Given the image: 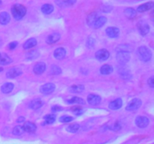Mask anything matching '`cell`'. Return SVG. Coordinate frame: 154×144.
Returning <instances> with one entry per match:
<instances>
[{"instance_id":"38","label":"cell","mask_w":154,"mask_h":144,"mask_svg":"<svg viewBox=\"0 0 154 144\" xmlns=\"http://www.w3.org/2000/svg\"><path fill=\"white\" fill-rule=\"evenodd\" d=\"M95 45V40L92 38H89L87 40V46L89 48H92Z\"/></svg>"},{"instance_id":"18","label":"cell","mask_w":154,"mask_h":144,"mask_svg":"<svg viewBox=\"0 0 154 144\" xmlns=\"http://www.w3.org/2000/svg\"><path fill=\"white\" fill-rule=\"evenodd\" d=\"M122 105H123V100H122V99L117 98L110 103L109 108L111 110H118L121 107Z\"/></svg>"},{"instance_id":"20","label":"cell","mask_w":154,"mask_h":144,"mask_svg":"<svg viewBox=\"0 0 154 144\" xmlns=\"http://www.w3.org/2000/svg\"><path fill=\"white\" fill-rule=\"evenodd\" d=\"M10 21V15L7 12H1L0 13V24L2 25H6Z\"/></svg>"},{"instance_id":"31","label":"cell","mask_w":154,"mask_h":144,"mask_svg":"<svg viewBox=\"0 0 154 144\" xmlns=\"http://www.w3.org/2000/svg\"><path fill=\"white\" fill-rule=\"evenodd\" d=\"M67 101L69 104H85V101H84V99L78 97H73L72 98L68 100Z\"/></svg>"},{"instance_id":"27","label":"cell","mask_w":154,"mask_h":144,"mask_svg":"<svg viewBox=\"0 0 154 144\" xmlns=\"http://www.w3.org/2000/svg\"><path fill=\"white\" fill-rule=\"evenodd\" d=\"M76 2V0H57L56 3L60 6H70Z\"/></svg>"},{"instance_id":"28","label":"cell","mask_w":154,"mask_h":144,"mask_svg":"<svg viewBox=\"0 0 154 144\" xmlns=\"http://www.w3.org/2000/svg\"><path fill=\"white\" fill-rule=\"evenodd\" d=\"M11 62V58L7 54H1V56H0V64L4 65V64H8Z\"/></svg>"},{"instance_id":"26","label":"cell","mask_w":154,"mask_h":144,"mask_svg":"<svg viewBox=\"0 0 154 144\" xmlns=\"http://www.w3.org/2000/svg\"><path fill=\"white\" fill-rule=\"evenodd\" d=\"M54 10V6L50 4H45L42 7V11L45 14H50Z\"/></svg>"},{"instance_id":"23","label":"cell","mask_w":154,"mask_h":144,"mask_svg":"<svg viewBox=\"0 0 154 144\" xmlns=\"http://www.w3.org/2000/svg\"><path fill=\"white\" fill-rule=\"evenodd\" d=\"M37 44V40L35 38H30L28 40L25 42V44H23V48L25 50L30 49V48L33 47L35 45Z\"/></svg>"},{"instance_id":"9","label":"cell","mask_w":154,"mask_h":144,"mask_svg":"<svg viewBox=\"0 0 154 144\" xmlns=\"http://www.w3.org/2000/svg\"><path fill=\"white\" fill-rule=\"evenodd\" d=\"M87 101L90 104L93 105V106H96V105H98L101 102V97L98 94H91L87 97Z\"/></svg>"},{"instance_id":"30","label":"cell","mask_w":154,"mask_h":144,"mask_svg":"<svg viewBox=\"0 0 154 144\" xmlns=\"http://www.w3.org/2000/svg\"><path fill=\"white\" fill-rule=\"evenodd\" d=\"M80 128V125L76 123H74V124H71L69 125H68V127L66 128V130L67 131L71 132V133H75V132L78 131Z\"/></svg>"},{"instance_id":"25","label":"cell","mask_w":154,"mask_h":144,"mask_svg":"<svg viewBox=\"0 0 154 144\" xmlns=\"http://www.w3.org/2000/svg\"><path fill=\"white\" fill-rule=\"evenodd\" d=\"M84 86L83 85H74L69 88V92L72 93H80L84 91Z\"/></svg>"},{"instance_id":"7","label":"cell","mask_w":154,"mask_h":144,"mask_svg":"<svg viewBox=\"0 0 154 144\" xmlns=\"http://www.w3.org/2000/svg\"><path fill=\"white\" fill-rule=\"evenodd\" d=\"M149 122H150L149 118L146 116H138L135 119V124L140 128H146L149 124Z\"/></svg>"},{"instance_id":"35","label":"cell","mask_w":154,"mask_h":144,"mask_svg":"<svg viewBox=\"0 0 154 144\" xmlns=\"http://www.w3.org/2000/svg\"><path fill=\"white\" fill-rule=\"evenodd\" d=\"M51 72L53 74H61L62 70L58 66L53 65L51 68Z\"/></svg>"},{"instance_id":"34","label":"cell","mask_w":154,"mask_h":144,"mask_svg":"<svg viewBox=\"0 0 154 144\" xmlns=\"http://www.w3.org/2000/svg\"><path fill=\"white\" fill-rule=\"evenodd\" d=\"M98 16H98V14L96 13H93L89 15L88 17H87V22H88L89 25L92 26L93 23L94 22L95 20H96Z\"/></svg>"},{"instance_id":"8","label":"cell","mask_w":154,"mask_h":144,"mask_svg":"<svg viewBox=\"0 0 154 144\" xmlns=\"http://www.w3.org/2000/svg\"><path fill=\"white\" fill-rule=\"evenodd\" d=\"M110 53L107 50L102 49L100 50L97 51L96 52V57L97 59L101 60V61H105V60L108 59V57H109Z\"/></svg>"},{"instance_id":"4","label":"cell","mask_w":154,"mask_h":144,"mask_svg":"<svg viewBox=\"0 0 154 144\" xmlns=\"http://www.w3.org/2000/svg\"><path fill=\"white\" fill-rule=\"evenodd\" d=\"M137 27H138V31L142 35H146L150 31V26L148 23L144 20H140L137 24Z\"/></svg>"},{"instance_id":"13","label":"cell","mask_w":154,"mask_h":144,"mask_svg":"<svg viewBox=\"0 0 154 144\" xmlns=\"http://www.w3.org/2000/svg\"><path fill=\"white\" fill-rule=\"evenodd\" d=\"M46 69V64L44 62H38L33 68V71L35 74H42Z\"/></svg>"},{"instance_id":"32","label":"cell","mask_w":154,"mask_h":144,"mask_svg":"<svg viewBox=\"0 0 154 144\" xmlns=\"http://www.w3.org/2000/svg\"><path fill=\"white\" fill-rule=\"evenodd\" d=\"M44 118H45L46 124H52L55 122L56 116L54 115V114H49V115L45 116Z\"/></svg>"},{"instance_id":"33","label":"cell","mask_w":154,"mask_h":144,"mask_svg":"<svg viewBox=\"0 0 154 144\" xmlns=\"http://www.w3.org/2000/svg\"><path fill=\"white\" fill-rule=\"evenodd\" d=\"M24 131H25V130H24L23 127L21 125L16 126V127L14 128V129H13V134L14 135H17V136L21 135Z\"/></svg>"},{"instance_id":"22","label":"cell","mask_w":154,"mask_h":144,"mask_svg":"<svg viewBox=\"0 0 154 144\" xmlns=\"http://www.w3.org/2000/svg\"><path fill=\"white\" fill-rule=\"evenodd\" d=\"M124 14L127 18H129V19H133L136 16V10L135 9L132 8H128L125 9Z\"/></svg>"},{"instance_id":"3","label":"cell","mask_w":154,"mask_h":144,"mask_svg":"<svg viewBox=\"0 0 154 144\" xmlns=\"http://www.w3.org/2000/svg\"><path fill=\"white\" fill-rule=\"evenodd\" d=\"M130 59V54L129 52L120 51L117 54V60L120 64H125Z\"/></svg>"},{"instance_id":"12","label":"cell","mask_w":154,"mask_h":144,"mask_svg":"<svg viewBox=\"0 0 154 144\" xmlns=\"http://www.w3.org/2000/svg\"><path fill=\"white\" fill-rule=\"evenodd\" d=\"M22 70L19 68H11L9 70H8L7 74H6V76L8 78H11V79H13L15 78L16 76H20V74H22Z\"/></svg>"},{"instance_id":"17","label":"cell","mask_w":154,"mask_h":144,"mask_svg":"<svg viewBox=\"0 0 154 144\" xmlns=\"http://www.w3.org/2000/svg\"><path fill=\"white\" fill-rule=\"evenodd\" d=\"M153 7V2H149L144 3V4L140 5L139 7L138 8V9H137V11L142 13V12H145V11H147V10H150Z\"/></svg>"},{"instance_id":"37","label":"cell","mask_w":154,"mask_h":144,"mask_svg":"<svg viewBox=\"0 0 154 144\" xmlns=\"http://www.w3.org/2000/svg\"><path fill=\"white\" fill-rule=\"evenodd\" d=\"M61 122H70L71 121L73 120V118L72 116H64L60 117V118Z\"/></svg>"},{"instance_id":"24","label":"cell","mask_w":154,"mask_h":144,"mask_svg":"<svg viewBox=\"0 0 154 144\" xmlns=\"http://www.w3.org/2000/svg\"><path fill=\"white\" fill-rule=\"evenodd\" d=\"M100 72L104 75L110 74L113 72V68L109 64H104L100 68Z\"/></svg>"},{"instance_id":"44","label":"cell","mask_w":154,"mask_h":144,"mask_svg":"<svg viewBox=\"0 0 154 144\" xmlns=\"http://www.w3.org/2000/svg\"><path fill=\"white\" fill-rule=\"evenodd\" d=\"M2 70H3V68H0V72H1Z\"/></svg>"},{"instance_id":"42","label":"cell","mask_w":154,"mask_h":144,"mask_svg":"<svg viewBox=\"0 0 154 144\" xmlns=\"http://www.w3.org/2000/svg\"><path fill=\"white\" fill-rule=\"evenodd\" d=\"M51 110H52V111H54V112H57V111L61 110L62 107L60 106H54L51 108Z\"/></svg>"},{"instance_id":"2","label":"cell","mask_w":154,"mask_h":144,"mask_svg":"<svg viewBox=\"0 0 154 144\" xmlns=\"http://www.w3.org/2000/svg\"><path fill=\"white\" fill-rule=\"evenodd\" d=\"M138 53L140 59L143 62H148L152 57L151 51L145 46H140L138 50Z\"/></svg>"},{"instance_id":"47","label":"cell","mask_w":154,"mask_h":144,"mask_svg":"<svg viewBox=\"0 0 154 144\" xmlns=\"http://www.w3.org/2000/svg\"><path fill=\"white\" fill-rule=\"evenodd\" d=\"M0 56H1V53H0Z\"/></svg>"},{"instance_id":"39","label":"cell","mask_w":154,"mask_h":144,"mask_svg":"<svg viewBox=\"0 0 154 144\" xmlns=\"http://www.w3.org/2000/svg\"><path fill=\"white\" fill-rule=\"evenodd\" d=\"M72 110L75 113H76L77 115H81V114L83 112V110L81 109V107H78H78H76V106H75V107H72Z\"/></svg>"},{"instance_id":"15","label":"cell","mask_w":154,"mask_h":144,"mask_svg":"<svg viewBox=\"0 0 154 144\" xmlns=\"http://www.w3.org/2000/svg\"><path fill=\"white\" fill-rule=\"evenodd\" d=\"M60 38V34L59 33H53V34H49L47 38L46 42L49 44H55L56 42L58 41Z\"/></svg>"},{"instance_id":"10","label":"cell","mask_w":154,"mask_h":144,"mask_svg":"<svg viewBox=\"0 0 154 144\" xmlns=\"http://www.w3.org/2000/svg\"><path fill=\"white\" fill-rule=\"evenodd\" d=\"M106 22H107V18L105 17V16H98V17L95 20L94 22L93 23L92 26L95 28H100V27H102Z\"/></svg>"},{"instance_id":"1","label":"cell","mask_w":154,"mask_h":144,"mask_svg":"<svg viewBox=\"0 0 154 144\" xmlns=\"http://www.w3.org/2000/svg\"><path fill=\"white\" fill-rule=\"evenodd\" d=\"M26 13V9L23 5L20 4H14L11 8V14L15 18V20H20L22 19Z\"/></svg>"},{"instance_id":"41","label":"cell","mask_w":154,"mask_h":144,"mask_svg":"<svg viewBox=\"0 0 154 144\" xmlns=\"http://www.w3.org/2000/svg\"><path fill=\"white\" fill-rule=\"evenodd\" d=\"M148 84L151 88H153L154 87V82H153V76H151L150 79L148 80Z\"/></svg>"},{"instance_id":"11","label":"cell","mask_w":154,"mask_h":144,"mask_svg":"<svg viewBox=\"0 0 154 144\" xmlns=\"http://www.w3.org/2000/svg\"><path fill=\"white\" fill-rule=\"evenodd\" d=\"M106 34L110 38H117L120 34V29L116 27H108L106 29Z\"/></svg>"},{"instance_id":"14","label":"cell","mask_w":154,"mask_h":144,"mask_svg":"<svg viewBox=\"0 0 154 144\" xmlns=\"http://www.w3.org/2000/svg\"><path fill=\"white\" fill-rule=\"evenodd\" d=\"M66 54V51L64 48L63 47H59L57 50H55L54 51V57H55L57 59L61 60L63 58H65Z\"/></svg>"},{"instance_id":"29","label":"cell","mask_w":154,"mask_h":144,"mask_svg":"<svg viewBox=\"0 0 154 144\" xmlns=\"http://www.w3.org/2000/svg\"><path fill=\"white\" fill-rule=\"evenodd\" d=\"M39 55H40V53H39L38 51L32 50V51H30L29 52H28V53L26 54V59L28 60H33V59H35L36 58H38V57L39 56Z\"/></svg>"},{"instance_id":"16","label":"cell","mask_w":154,"mask_h":144,"mask_svg":"<svg viewBox=\"0 0 154 144\" xmlns=\"http://www.w3.org/2000/svg\"><path fill=\"white\" fill-rule=\"evenodd\" d=\"M23 129L25 131L28 132V133H34L36 130V125L34 123L31 122H26L25 124H23Z\"/></svg>"},{"instance_id":"46","label":"cell","mask_w":154,"mask_h":144,"mask_svg":"<svg viewBox=\"0 0 154 144\" xmlns=\"http://www.w3.org/2000/svg\"><path fill=\"white\" fill-rule=\"evenodd\" d=\"M0 44H1V40H0Z\"/></svg>"},{"instance_id":"6","label":"cell","mask_w":154,"mask_h":144,"mask_svg":"<svg viewBox=\"0 0 154 144\" xmlns=\"http://www.w3.org/2000/svg\"><path fill=\"white\" fill-rule=\"evenodd\" d=\"M55 90V85L51 82L44 84L40 87V92L44 94H48L52 93Z\"/></svg>"},{"instance_id":"19","label":"cell","mask_w":154,"mask_h":144,"mask_svg":"<svg viewBox=\"0 0 154 144\" xmlns=\"http://www.w3.org/2000/svg\"><path fill=\"white\" fill-rule=\"evenodd\" d=\"M43 105V101L41 99L36 98L32 100L29 104V107L32 110H38Z\"/></svg>"},{"instance_id":"43","label":"cell","mask_w":154,"mask_h":144,"mask_svg":"<svg viewBox=\"0 0 154 144\" xmlns=\"http://www.w3.org/2000/svg\"><path fill=\"white\" fill-rule=\"evenodd\" d=\"M24 120H25L24 117H20L17 118V122H24Z\"/></svg>"},{"instance_id":"21","label":"cell","mask_w":154,"mask_h":144,"mask_svg":"<svg viewBox=\"0 0 154 144\" xmlns=\"http://www.w3.org/2000/svg\"><path fill=\"white\" fill-rule=\"evenodd\" d=\"M14 88V84L11 82H6L3 84L1 87V91L2 93L7 94V93L11 92Z\"/></svg>"},{"instance_id":"45","label":"cell","mask_w":154,"mask_h":144,"mask_svg":"<svg viewBox=\"0 0 154 144\" xmlns=\"http://www.w3.org/2000/svg\"><path fill=\"white\" fill-rule=\"evenodd\" d=\"M2 4V0H0V4Z\"/></svg>"},{"instance_id":"40","label":"cell","mask_w":154,"mask_h":144,"mask_svg":"<svg viewBox=\"0 0 154 144\" xmlns=\"http://www.w3.org/2000/svg\"><path fill=\"white\" fill-rule=\"evenodd\" d=\"M17 45V41L11 42V43H10L8 44V48L10 50H13V49H14L15 47H16Z\"/></svg>"},{"instance_id":"5","label":"cell","mask_w":154,"mask_h":144,"mask_svg":"<svg viewBox=\"0 0 154 144\" xmlns=\"http://www.w3.org/2000/svg\"><path fill=\"white\" fill-rule=\"evenodd\" d=\"M141 100L138 98H134L133 100H131L128 105L126 106V110L129 111H132V110H138L140 106H141Z\"/></svg>"},{"instance_id":"36","label":"cell","mask_w":154,"mask_h":144,"mask_svg":"<svg viewBox=\"0 0 154 144\" xmlns=\"http://www.w3.org/2000/svg\"><path fill=\"white\" fill-rule=\"evenodd\" d=\"M121 124H120V122H116L112 126H111L110 128L112 130H114V131H117V130H120L121 129Z\"/></svg>"}]
</instances>
